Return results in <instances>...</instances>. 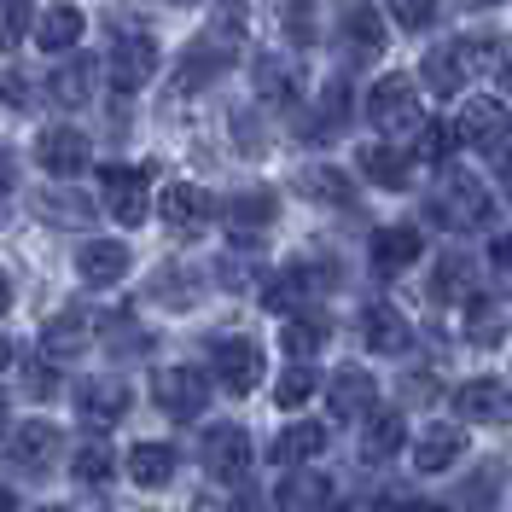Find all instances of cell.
I'll use <instances>...</instances> for the list:
<instances>
[{"label":"cell","instance_id":"cell-1","mask_svg":"<svg viewBox=\"0 0 512 512\" xmlns=\"http://www.w3.org/2000/svg\"><path fill=\"white\" fill-rule=\"evenodd\" d=\"M233 59H239V24H233V18H227V24H210V30L181 53V64H175V88H187L192 94V88L216 82Z\"/></svg>","mask_w":512,"mask_h":512},{"label":"cell","instance_id":"cell-2","mask_svg":"<svg viewBox=\"0 0 512 512\" xmlns=\"http://www.w3.org/2000/svg\"><path fill=\"white\" fill-rule=\"evenodd\" d=\"M152 402H158L163 414L175 419V425H187L210 408V379L198 373V367H158V379H152Z\"/></svg>","mask_w":512,"mask_h":512},{"label":"cell","instance_id":"cell-3","mask_svg":"<svg viewBox=\"0 0 512 512\" xmlns=\"http://www.w3.org/2000/svg\"><path fill=\"white\" fill-rule=\"evenodd\" d=\"M437 222L454 227V233H466V227H483L495 216V204H489V187H483L478 175H443V187H437Z\"/></svg>","mask_w":512,"mask_h":512},{"label":"cell","instance_id":"cell-4","mask_svg":"<svg viewBox=\"0 0 512 512\" xmlns=\"http://www.w3.org/2000/svg\"><path fill=\"white\" fill-rule=\"evenodd\" d=\"M367 123L379 128V134H408V128H419L414 76H379L373 94H367Z\"/></svg>","mask_w":512,"mask_h":512},{"label":"cell","instance_id":"cell-5","mask_svg":"<svg viewBox=\"0 0 512 512\" xmlns=\"http://www.w3.org/2000/svg\"><path fill=\"white\" fill-rule=\"evenodd\" d=\"M105 70H111V88H117V94H140V88L158 76V41H152L146 30H123L117 41H111Z\"/></svg>","mask_w":512,"mask_h":512},{"label":"cell","instance_id":"cell-6","mask_svg":"<svg viewBox=\"0 0 512 512\" xmlns=\"http://www.w3.org/2000/svg\"><path fill=\"white\" fill-rule=\"evenodd\" d=\"M99 192H105V210H111L117 222L140 227V222H146V210H152V169L111 163V169L99 175Z\"/></svg>","mask_w":512,"mask_h":512},{"label":"cell","instance_id":"cell-7","mask_svg":"<svg viewBox=\"0 0 512 512\" xmlns=\"http://www.w3.org/2000/svg\"><path fill=\"white\" fill-rule=\"evenodd\" d=\"M507 128H512V117H507V105H501V99L472 94L466 105H460V117H454V146H472V152H495V146L507 140Z\"/></svg>","mask_w":512,"mask_h":512},{"label":"cell","instance_id":"cell-8","mask_svg":"<svg viewBox=\"0 0 512 512\" xmlns=\"http://www.w3.org/2000/svg\"><path fill=\"white\" fill-rule=\"evenodd\" d=\"M210 373L222 379L227 396H251L256 384H262V350H256L251 338H216L210 344Z\"/></svg>","mask_w":512,"mask_h":512},{"label":"cell","instance_id":"cell-9","mask_svg":"<svg viewBox=\"0 0 512 512\" xmlns=\"http://www.w3.org/2000/svg\"><path fill=\"white\" fill-rule=\"evenodd\" d=\"M198 454H204V472L222 483H239L245 472H251V437H245V425H210L204 431V443H198Z\"/></svg>","mask_w":512,"mask_h":512},{"label":"cell","instance_id":"cell-10","mask_svg":"<svg viewBox=\"0 0 512 512\" xmlns=\"http://www.w3.org/2000/svg\"><path fill=\"white\" fill-rule=\"evenodd\" d=\"M163 227L169 233H181V239H192V233H204V227L216 222V198L204 187H192V181H175V187L163 192Z\"/></svg>","mask_w":512,"mask_h":512},{"label":"cell","instance_id":"cell-11","mask_svg":"<svg viewBox=\"0 0 512 512\" xmlns=\"http://www.w3.org/2000/svg\"><path fill=\"white\" fill-rule=\"evenodd\" d=\"M419 251H425V239H419L414 222H390L373 233V245H367V256H373V274H384V280H396V274H408L419 262Z\"/></svg>","mask_w":512,"mask_h":512},{"label":"cell","instance_id":"cell-12","mask_svg":"<svg viewBox=\"0 0 512 512\" xmlns=\"http://www.w3.org/2000/svg\"><path fill=\"white\" fill-rule=\"evenodd\" d=\"M88 134L82 128H41V140H35V163L47 169V175H59V181H70V175H82L88 169Z\"/></svg>","mask_w":512,"mask_h":512},{"label":"cell","instance_id":"cell-13","mask_svg":"<svg viewBox=\"0 0 512 512\" xmlns=\"http://www.w3.org/2000/svg\"><path fill=\"white\" fill-rule=\"evenodd\" d=\"M128 408H134V390H128V379H88L82 390H76V414L88 419L94 431H111Z\"/></svg>","mask_w":512,"mask_h":512},{"label":"cell","instance_id":"cell-14","mask_svg":"<svg viewBox=\"0 0 512 512\" xmlns=\"http://www.w3.org/2000/svg\"><path fill=\"white\" fill-rule=\"evenodd\" d=\"M128 268H134V256H128L123 239H88V245L76 251V274H82V286H117Z\"/></svg>","mask_w":512,"mask_h":512},{"label":"cell","instance_id":"cell-15","mask_svg":"<svg viewBox=\"0 0 512 512\" xmlns=\"http://www.w3.org/2000/svg\"><path fill=\"white\" fill-rule=\"evenodd\" d=\"M274 507H280V512H326V507H332V478L315 472V466H297V472L280 478Z\"/></svg>","mask_w":512,"mask_h":512},{"label":"cell","instance_id":"cell-16","mask_svg":"<svg viewBox=\"0 0 512 512\" xmlns=\"http://www.w3.org/2000/svg\"><path fill=\"white\" fill-rule=\"evenodd\" d=\"M326 402H332L338 419H361V414L379 408V384H373L367 367H344V373H332V384H326Z\"/></svg>","mask_w":512,"mask_h":512},{"label":"cell","instance_id":"cell-17","mask_svg":"<svg viewBox=\"0 0 512 512\" xmlns=\"http://www.w3.org/2000/svg\"><path fill=\"white\" fill-rule=\"evenodd\" d=\"M338 35H344V47H350V59H379L384 53V18L379 6H367V0H355V6H344V18H338Z\"/></svg>","mask_w":512,"mask_h":512},{"label":"cell","instance_id":"cell-18","mask_svg":"<svg viewBox=\"0 0 512 512\" xmlns=\"http://www.w3.org/2000/svg\"><path fill=\"white\" fill-rule=\"evenodd\" d=\"M315 286H320V274L309 268V262H291V268H280L268 286H262V303L274 309V315H303V297H315Z\"/></svg>","mask_w":512,"mask_h":512},{"label":"cell","instance_id":"cell-19","mask_svg":"<svg viewBox=\"0 0 512 512\" xmlns=\"http://www.w3.org/2000/svg\"><path fill=\"white\" fill-rule=\"evenodd\" d=\"M402 443H408V419L396 414V408H373L367 425H361V460L384 466L390 454H402Z\"/></svg>","mask_w":512,"mask_h":512},{"label":"cell","instance_id":"cell-20","mask_svg":"<svg viewBox=\"0 0 512 512\" xmlns=\"http://www.w3.org/2000/svg\"><path fill=\"white\" fill-rule=\"evenodd\" d=\"M361 175L373 181V187H384V192H402L408 181H414V158L408 152H396L390 140H373V146H361Z\"/></svg>","mask_w":512,"mask_h":512},{"label":"cell","instance_id":"cell-21","mask_svg":"<svg viewBox=\"0 0 512 512\" xmlns=\"http://www.w3.org/2000/svg\"><path fill=\"white\" fill-rule=\"evenodd\" d=\"M361 338H367V350H373V355H408V344H414V326L396 315L390 303H373V309L361 315Z\"/></svg>","mask_w":512,"mask_h":512},{"label":"cell","instance_id":"cell-22","mask_svg":"<svg viewBox=\"0 0 512 512\" xmlns=\"http://www.w3.org/2000/svg\"><path fill=\"white\" fill-rule=\"evenodd\" d=\"M59 448H64V437H59V425H47V419H30V425L12 431V460L24 472H47Z\"/></svg>","mask_w":512,"mask_h":512},{"label":"cell","instance_id":"cell-23","mask_svg":"<svg viewBox=\"0 0 512 512\" xmlns=\"http://www.w3.org/2000/svg\"><path fill=\"white\" fill-rule=\"evenodd\" d=\"M175 466H181V454L169 443H134L128 448V478L140 483V489H163V483L175 478Z\"/></svg>","mask_w":512,"mask_h":512},{"label":"cell","instance_id":"cell-24","mask_svg":"<svg viewBox=\"0 0 512 512\" xmlns=\"http://www.w3.org/2000/svg\"><path fill=\"white\" fill-rule=\"evenodd\" d=\"M454 408H460V419H472V425H495V419H507V384L501 379H472L460 396H454Z\"/></svg>","mask_w":512,"mask_h":512},{"label":"cell","instance_id":"cell-25","mask_svg":"<svg viewBox=\"0 0 512 512\" xmlns=\"http://www.w3.org/2000/svg\"><path fill=\"white\" fill-rule=\"evenodd\" d=\"M460 448H466L460 425H425L419 443H414V466L419 472H448V466L460 460Z\"/></svg>","mask_w":512,"mask_h":512},{"label":"cell","instance_id":"cell-26","mask_svg":"<svg viewBox=\"0 0 512 512\" xmlns=\"http://www.w3.org/2000/svg\"><path fill=\"white\" fill-rule=\"evenodd\" d=\"M326 338H332V326H326L320 315H309V309H303V315H291L286 326H280V350H286L297 367H309Z\"/></svg>","mask_w":512,"mask_h":512},{"label":"cell","instance_id":"cell-27","mask_svg":"<svg viewBox=\"0 0 512 512\" xmlns=\"http://www.w3.org/2000/svg\"><path fill=\"white\" fill-rule=\"evenodd\" d=\"M47 99L64 105V111L88 105V99H94V64H88V59H64L59 70L47 76Z\"/></svg>","mask_w":512,"mask_h":512},{"label":"cell","instance_id":"cell-28","mask_svg":"<svg viewBox=\"0 0 512 512\" xmlns=\"http://www.w3.org/2000/svg\"><path fill=\"white\" fill-rule=\"evenodd\" d=\"M297 192L303 198H315V204H355V181L344 175V169H332V163H309L303 175H297Z\"/></svg>","mask_w":512,"mask_h":512},{"label":"cell","instance_id":"cell-29","mask_svg":"<svg viewBox=\"0 0 512 512\" xmlns=\"http://www.w3.org/2000/svg\"><path fill=\"white\" fill-rule=\"evenodd\" d=\"M82 344H88V315H82V309H59V315L41 326V350L53 355V361L82 355Z\"/></svg>","mask_w":512,"mask_h":512},{"label":"cell","instance_id":"cell-30","mask_svg":"<svg viewBox=\"0 0 512 512\" xmlns=\"http://www.w3.org/2000/svg\"><path fill=\"white\" fill-rule=\"evenodd\" d=\"M320 448H326V425H315V419H297V425H286V431L274 437V460L297 472V466H309V460H315Z\"/></svg>","mask_w":512,"mask_h":512},{"label":"cell","instance_id":"cell-31","mask_svg":"<svg viewBox=\"0 0 512 512\" xmlns=\"http://www.w3.org/2000/svg\"><path fill=\"white\" fill-rule=\"evenodd\" d=\"M82 35H88V24H82L76 6H47L41 24H35V47H41V53H64V47H76Z\"/></svg>","mask_w":512,"mask_h":512},{"label":"cell","instance_id":"cell-32","mask_svg":"<svg viewBox=\"0 0 512 512\" xmlns=\"http://www.w3.org/2000/svg\"><path fill=\"white\" fill-rule=\"evenodd\" d=\"M227 222H233V233H245V239L268 233V222H274V192H268V187L239 192V198L227 204Z\"/></svg>","mask_w":512,"mask_h":512},{"label":"cell","instance_id":"cell-33","mask_svg":"<svg viewBox=\"0 0 512 512\" xmlns=\"http://www.w3.org/2000/svg\"><path fill=\"white\" fill-rule=\"evenodd\" d=\"M448 53H454V64H460V76H466V82H478V76H489V70H501V47H495L489 35H472V41H454Z\"/></svg>","mask_w":512,"mask_h":512},{"label":"cell","instance_id":"cell-34","mask_svg":"<svg viewBox=\"0 0 512 512\" xmlns=\"http://www.w3.org/2000/svg\"><path fill=\"white\" fill-rule=\"evenodd\" d=\"M344 117H350V82H326L315 123L303 128V134H309V140H326V134H338V123H344Z\"/></svg>","mask_w":512,"mask_h":512},{"label":"cell","instance_id":"cell-35","mask_svg":"<svg viewBox=\"0 0 512 512\" xmlns=\"http://www.w3.org/2000/svg\"><path fill=\"white\" fill-rule=\"evenodd\" d=\"M256 94L268 105H291L297 99V76H291L286 59H256Z\"/></svg>","mask_w":512,"mask_h":512},{"label":"cell","instance_id":"cell-36","mask_svg":"<svg viewBox=\"0 0 512 512\" xmlns=\"http://www.w3.org/2000/svg\"><path fill=\"white\" fill-rule=\"evenodd\" d=\"M431 297H466V303H472V262H466V256H443V262H437V274H431Z\"/></svg>","mask_w":512,"mask_h":512},{"label":"cell","instance_id":"cell-37","mask_svg":"<svg viewBox=\"0 0 512 512\" xmlns=\"http://www.w3.org/2000/svg\"><path fill=\"white\" fill-rule=\"evenodd\" d=\"M35 210H41V216H53V227H88V222H94V204H88V198H76V192H47Z\"/></svg>","mask_w":512,"mask_h":512},{"label":"cell","instance_id":"cell-38","mask_svg":"<svg viewBox=\"0 0 512 512\" xmlns=\"http://www.w3.org/2000/svg\"><path fill=\"white\" fill-rule=\"evenodd\" d=\"M70 472H76V483H111L117 478V454L105 443H82V454L70 460Z\"/></svg>","mask_w":512,"mask_h":512},{"label":"cell","instance_id":"cell-39","mask_svg":"<svg viewBox=\"0 0 512 512\" xmlns=\"http://www.w3.org/2000/svg\"><path fill=\"white\" fill-rule=\"evenodd\" d=\"M35 24V0H0V53H12Z\"/></svg>","mask_w":512,"mask_h":512},{"label":"cell","instance_id":"cell-40","mask_svg":"<svg viewBox=\"0 0 512 512\" xmlns=\"http://www.w3.org/2000/svg\"><path fill=\"white\" fill-rule=\"evenodd\" d=\"M309 396H315V367H297V361H291L286 373H280V384H274V402H280V408H303Z\"/></svg>","mask_w":512,"mask_h":512},{"label":"cell","instance_id":"cell-41","mask_svg":"<svg viewBox=\"0 0 512 512\" xmlns=\"http://www.w3.org/2000/svg\"><path fill=\"white\" fill-rule=\"evenodd\" d=\"M460 82H466V76H460V64H454V53H448V47H437V53L425 59V88L448 99V94H460Z\"/></svg>","mask_w":512,"mask_h":512},{"label":"cell","instance_id":"cell-42","mask_svg":"<svg viewBox=\"0 0 512 512\" xmlns=\"http://www.w3.org/2000/svg\"><path fill=\"white\" fill-rule=\"evenodd\" d=\"M152 297H158V303H181V309H187L192 297H198V280H192L187 268H163L158 280H152Z\"/></svg>","mask_w":512,"mask_h":512},{"label":"cell","instance_id":"cell-43","mask_svg":"<svg viewBox=\"0 0 512 512\" xmlns=\"http://www.w3.org/2000/svg\"><path fill=\"white\" fill-rule=\"evenodd\" d=\"M384 6L402 30H431V18H437V0H384Z\"/></svg>","mask_w":512,"mask_h":512},{"label":"cell","instance_id":"cell-44","mask_svg":"<svg viewBox=\"0 0 512 512\" xmlns=\"http://www.w3.org/2000/svg\"><path fill=\"white\" fill-rule=\"evenodd\" d=\"M105 344H111V350H146L152 338H146L128 315H105Z\"/></svg>","mask_w":512,"mask_h":512},{"label":"cell","instance_id":"cell-45","mask_svg":"<svg viewBox=\"0 0 512 512\" xmlns=\"http://www.w3.org/2000/svg\"><path fill=\"white\" fill-rule=\"evenodd\" d=\"M448 146H454V134H448L443 123H425V128L414 134V152H419V158H431V163L448 158Z\"/></svg>","mask_w":512,"mask_h":512},{"label":"cell","instance_id":"cell-46","mask_svg":"<svg viewBox=\"0 0 512 512\" xmlns=\"http://www.w3.org/2000/svg\"><path fill=\"white\" fill-rule=\"evenodd\" d=\"M495 483H501V466H483V478L466 483V489H460V501H466L472 512H489V507H495V501H489V495H495Z\"/></svg>","mask_w":512,"mask_h":512},{"label":"cell","instance_id":"cell-47","mask_svg":"<svg viewBox=\"0 0 512 512\" xmlns=\"http://www.w3.org/2000/svg\"><path fill=\"white\" fill-rule=\"evenodd\" d=\"M489 268H495V286L512 291V233H495L489 239Z\"/></svg>","mask_w":512,"mask_h":512},{"label":"cell","instance_id":"cell-48","mask_svg":"<svg viewBox=\"0 0 512 512\" xmlns=\"http://www.w3.org/2000/svg\"><path fill=\"white\" fill-rule=\"evenodd\" d=\"M280 24L291 30V41H315V24H309V0H286V6H280Z\"/></svg>","mask_w":512,"mask_h":512},{"label":"cell","instance_id":"cell-49","mask_svg":"<svg viewBox=\"0 0 512 512\" xmlns=\"http://www.w3.org/2000/svg\"><path fill=\"white\" fill-rule=\"evenodd\" d=\"M501 332H507V320H501V315H489L483 326H466V338H472V344H501Z\"/></svg>","mask_w":512,"mask_h":512},{"label":"cell","instance_id":"cell-50","mask_svg":"<svg viewBox=\"0 0 512 512\" xmlns=\"http://www.w3.org/2000/svg\"><path fill=\"white\" fill-rule=\"evenodd\" d=\"M24 384H30V396H53V390H59V379H53L47 367H30V373H24Z\"/></svg>","mask_w":512,"mask_h":512},{"label":"cell","instance_id":"cell-51","mask_svg":"<svg viewBox=\"0 0 512 512\" xmlns=\"http://www.w3.org/2000/svg\"><path fill=\"white\" fill-rule=\"evenodd\" d=\"M402 390H408V396H425V402H431V396H437V379H431V373H408V384H402Z\"/></svg>","mask_w":512,"mask_h":512},{"label":"cell","instance_id":"cell-52","mask_svg":"<svg viewBox=\"0 0 512 512\" xmlns=\"http://www.w3.org/2000/svg\"><path fill=\"white\" fill-rule=\"evenodd\" d=\"M222 512H262V501H256V495H233Z\"/></svg>","mask_w":512,"mask_h":512},{"label":"cell","instance_id":"cell-53","mask_svg":"<svg viewBox=\"0 0 512 512\" xmlns=\"http://www.w3.org/2000/svg\"><path fill=\"white\" fill-rule=\"evenodd\" d=\"M0 315H12V280L0 274Z\"/></svg>","mask_w":512,"mask_h":512},{"label":"cell","instance_id":"cell-54","mask_svg":"<svg viewBox=\"0 0 512 512\" xmlns=\"http://www.w3.org/2000/svg\"><path fill=\"white\" fill-rule=\"evenodd\" d=\"M501 82H507V94H512V47L501 53Z\"/></svg>","mask_w":512,"mask_h":512},{"label":"cell","instance_id":"cell-55","mask_svg":"<svg viewBox=\"0 0 512 512\" xmlns=\"http://www.w3.org/2000/svg\"><path fill=\"white\" fill-rule=\"evenodd\" d=\"M466 12H489V6H501V0H460Z\"/></svg>","mask_w":512,"mask_h":512},{"label":"cell","instance_id":"cell-56","mask_svg":"<svg viewBox=\"0 0 512 512\" xmlns=\"http://www.w3.org/2000/svg\"><path fill=\"white\" fill-rule=\"evenodd\" d=\"M6 425H12V402L0 396V437H6Z\"/></svg>","mask_w":512,"mask_h":512},{"label":"cell","instance_id":"cell-57","mask_svg":"<svg viewBox=\"0 0 512 512\" xmlns=\"http://www.w3.org/2000/svg\"><path fill=\"white\" fill-rule=\"evenodd\" d=\"M12 355H18V350H12V344H6V338H0V373H6V367H12Z\"/></svg>","mask_w":512,"mask_h":512},{"label":"cell","instance_id":"cell-58","mask_svg":"<svg viewBox=\"0 0 512 512\" xmlns=\"http://www.w3.org/2000/svg\"><path fill=\"white\" fill-rule=\"evenodd\" d=\"M0 512H18V501H12V489L0 483Z\"/></svg>","mask_w":512,"mask_h":512},{"label":"cell","instance_id":"cell-59","mask_svg":"<svg viewBox=\"0 0 512 512\" xmlns=\"http://www.w3.org/2000/svg\"><path fill=\"white\" fill-rule=\"evenodd\" d=\"M402 512H443L437 501H414V507H402Z\"/></svg>","mask_w":512,"mask_h":512},{"label":"cell","instance_id":"cell-60","mask_svg":"<svg viewBox=\"0 0 512 512\" xmlns=\"http://www.w3.org/2000/svg\"><path fill=\"white\" fill-rule=\"evenodd\" d=\"M35 512H76V507H35Z\"/></svg>","mask_w":512,"mask_h":512},{"label":"cell","instance_id":"cell-61","mask_svg":"<svg viewBox=\"0 0 512 512\" xmlns=\"http://www.w3.org/2000/svg\"><path fill=\"white\" fill-rule=\"evenodd\" d=\"M175 6H187V0H175Z\"/></svg>","mask_w":512,"mask_h":512},{"label":"cell","instance_id":"cell-62","mask_svg":"<svg viewBox=\"0 0 512 512\" xmlns=\"http://www.w3.org/2000/svg\"><path fill=\"white\" fill-rule=\"evenodd\" d=\"M344 512H350V507H344Z\"/></svg>","mask_w":512,"mask_h":512}]
</instances>
